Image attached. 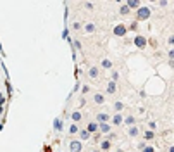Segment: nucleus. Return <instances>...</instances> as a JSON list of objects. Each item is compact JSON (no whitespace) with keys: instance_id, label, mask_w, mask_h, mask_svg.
Segmentation results:
<instances>
[{"instance_id":"nucleus-1","label":"nucleus","mask_w":174,"mask_h":152,"mask_svg":"<svg viewBox=\"0 0 174 152\" xmlns=\"http://www.w3.org/2000/svg\"><path fill=\"white\" fill-rule=\"evenodd\" d=\"M150 14H152V11H150L148 7H140V9H136V23H138V21H147V19L150 18Z\"/></svg>"},{"instance_id":"nucleus-2","label":"nucleus","mask_w":174,"mask_h":152,"mask_svg":"<svg viewBox=\"0 0 174 152\" xmlns=\"http://www.w3.org/2000/svg\"><path fill=\"white\" fill-rule=\"evenodd\" d=\"M133 43H135L138 49H147V38L145 37H141V35H138V37H135V40H133Z\"/></svg>"},{"instance_id":"nucleus-3","label":"nucleus","mask_w":174,"mask_h":152,"mask_svg":"<svg viewBox=\"0 0 174 152\" xmlns=\"http://www.w3.org/2000/svg\"><path fill=\"white\" fill-rule=\"evenodd\" d=\"M69 151L71 152H81L83 151V144L79 140H71L69 142Z\"/></svg>"},{"instance_id":"nucleus-4","label":"nucleus","mask_w":174,"mask_h":152,"mask_svg":"<svg viewBox=\"0 0 174 152\" xmlns=\"http://www.w3.org/2000/svg\"><path fill=\"white\" fill-rule=\"evenodd\" d=\"M126 33H128V28L124 24H117L116 28H114V35L116 37H124Z\"/></svg>"},{"instance_id":"nucleus-5","label":"nucleus","mask_w":174,"mask_h":152,"mask_svg":"<svg viewBox=\"0 0 174 152\" xmlns=\"http://www.w3.org/2000/svg\"><path fill=\"white\" fill-rule=\"evenodd\" d=\"M110 121V116L107 113H98L97 114V123L98 125H102V123H109Z\"/></svg>"},{"instance_id":"nucleus-6","label":"nucleus","mask_w":174,"mask_h":152,"mask_svg":"<svg viewBox=\"0 0 174 152\" xmlns=\"http://www.w3.org/2000/svg\"><path fill=\"white\" fill-rule=\"evenodd\" d=\"M85 130H86V132L90 133V135H93V133H97V132H98V123H97V121H95V123H88Z\"/></svg>"},{"instance_id":"nucleus-7","label":"nucleus","mask_w":174,"mask_h":152,"mask_svg":"<svg viewBox=\"0 0 174 152\" xmlns=\"http://www.w3.org/2000/svg\"><path fill=\"white\" fill-rule=\"evenodd\" d=\"M98 133H102V135L110 133V125H109V123H102V125H98Z\"/></svg>"},{"instance_id":"nucleus-8","label":"nucleus","mask_w":174,"mask_h":152,"mask_svg":"<svg viewBox=\"0 0 174 152\" xmlns=\"http://www.w3.org/2000/svg\"><path fill=\"white\" fill-rule=\"evenodd\" d=\"M122 119H124V118L121 116V113H119V114L116 113L112 118H110V123H112V125H116V126H119V125H122Z\"/></svg>"},{"instance_id":"nucleus-9","label":"nucleus","mask_w":174,"mask_h":152,"mask_svg":"<svg viewBox=\"0 0 174 152\" xmlns=\"http://www.w3.org/2000/svg\"><path fill=\"white\" fill-rule=\"evenodd\" d=\"M110 147H112V142H109V140H102V142H100V151L102 152L110 151Z\"/></svg>"},{"instance_id":"nucleus-10","label":"nucleus","mask_w":174,"mask_h":152,"mask_svg":"<svg viewBox=\"0 0 174 152\" xmlns=\"http://www.w3.org/2000/svg\"><path fill=\"white\" fill-rule=\"evenodd\" d=\"M93 102L98 104V106L105 104V95H103V94H95V95H93Z\"/></svg>"},{"instance_id":"nucleus-11","label":"nucleus","mask_w":174,"mask_h":152,"mask_svg":"<svg viewBox=\"0 0 174 152\" xmlns=\"http://www.w3.org/2000/svg\"><path fill=\"white\" fill-rule=\"evenodd\" d=\"M126 5L129 7V11H133V9H140V7H141V4H140L138 0H128V2H126Z\"/></svg>"},{"instance_id":"nucleus-12","label":"nucleus","mask_w":174,"mask_h":152,"mask_svg":"<svg viewBox=\"0 0 174 152\" xmlns=\"http://www.w3.org/2000/svg\"><path fill=\"white\" fill-rule=\"evenodd\" d=\"M98 75H100V69H98V68H90V69H88V76H90L92 80H97Z\"/></svg>"},{"instance_id":"nucleus-13","label":"nucleus","mask_w":174,"mask_h":152,"mask_svg":"<svg viewBox=\"0 0 174 152\" xmlns=\"http://www.w3.org/2000/svg\"><path fill=\"white\" fill-rule=\"evenodd\" d=\"M116 90H117L116 81H109V85H107V94H109V95H114V94H116Z\"/></svg>"},{"instance_id":"nucleus-14","label":"nucleus","mask_w":174,"mask_h":152,"mask_svg":"<svg viewBox=\"0 0 174 152\" xmlns=\"http://www.w3.org/2000/svg\"><path fill=\"white\" fill-rule=\"evenodd\" d=\"M78 135H79V142H85V140H88V138L92 137V135L86 132V130H79V132H78Z\"/></svg>"},{"instance_id":"nucleus-15","label":"nucleus","mask_w":174,"mask_h":152,"mask_svg":"<svg viewBox=\"0 0 174 152\" xmlns=\"http://www.w3.org/2000/svg\"><path fill=\"white\" fill-rule=\"evenodd\" d=\"M135 123H136L135 116H128V118L122 119V125H128V126H135Z\"/></svg>"},{"instance_id":"nucleus-16","label":"nucleus","mask_w":174,"mask_h":152,"mask_svg":"<svg viewBox=\"0 0 174 152\" xmlns=\"http://www.w3.org/2000/svg\"><path fill=\"white\" fill-rule=\"evenodd\" d=\"M129 12H131V11H129V7H128L126 4H122V5L119 7V14H121V16H129Z\"/></svg>"},{"instance_id":"nucleus-17","label":"nucleus","mask_w":174,"mask_h":152,"mask_svg":"<svg viewBox=\"0 0 174 152\" xmlns=\"http://www.w3.org/2000/svg\"><path fill=\"white\" fill-rule=\"evenodd\" d=\"M81 118H83V116H81V113H79V111H74V113L71 114V119H73V123H79V121H81Z\"/></svg>"},{"instance_id":"nucleus-18","label":"nucleus","mask_w":174,"mask_h":152,"mask_svg":"<svg viewBox=\"0 0 174 152\" xmlns=\"http://www.w3.org/2000/svg\"><path fill=\"white\" fill-rule=\"evenodd\" d=\"M128 135H129V137H133V138L140 135V130L136 128V125H135V126H129V130H128Z\"/></svg>"},{"instance_id":"nucleus-19","label":"nucleus","mask_w":174,"mask_h":152,"mask_svg":"<svg viewBox=\"0 0 174 152\" xmlns=\"http://www.w3.org/2000/svg\"><path fill=\"white\" fill-rule=\"evenodd\" d=\"M95 30H97V26H95L93 23H86V24H85V31H86V33H93Z\"/></svg>"},{"instance_id":"nucleus-20","label":"nucleus","mask_w":174,"mask_h":152,"mask_svg":"<svg viewBox=\"0 0 174 152\" xmlns=\"http://www.w3.org/2000/svg\"><path fill=\"white\" fill-rule=\"evenodd\" d=\"M79 132V126H78L76 123H71V126H69V135H76Z\"/></svg>"},{"instance_id":"nucleus-21","label":"nucleus","mask_w":174,"mask_h":152,"mask_svg":"<svg viewBox=\"0 0 174 152\" xmlns=\"http://www.w3.org/2000/svg\"><path fill=\"white\" fill-rule=\"evenodd\" d=\"M100 66H102V68H103V69H110V68H112V62H110V61H109V59H103V61H102V64H100Z\"/></svg>"},{"instance_id":"nucleus-22","label":"nucleus","mask_w":174,"mask_h":152,"mask_svg":"<svg viewBox=\"0 0 174 152\" xmlns=\"http://www.w3.org/2000/svg\"><path fill=\"white\" fill-rule=\"evenodd\" d=\"M54 128H55V132H62V121L59 118L54 121Z\"/></svg>"},{"instance_id":"nucleus-23","label":"nucleus","mask_w":174,"mask_h":152,"mask_svg":"<svg viewBox=\"0 0 174 152\" xmlns=\"http://www.w3.org/2000/svg\"><path fill=\"white\" fill-rule=\"evenodd\" d=\"M143 138H145V140H154V138H155V133L150 132V130H147V132H145V135H143Z\"/></svg>"},{"instance_id":"nucleus-24","label":"nucleus","mask_w":174,"mask_h":152,"mask_svg":"<svg viewBox=\"0 0 174 152\" xmlns=\"http://www.w3.org/2000/svg\"><path fill=\"white\" fill-rule=\"evenodd\" d=\"M122 109H124V104H122V102H116V104H114V111H116L117 114L121 113Z\"/></svg>"},{"instance_id":"nucleus-25","label":"nucleus","mask_w":174,"mask_h":152,"mask_svg":"<svg viewBox=\"0 0 174 152\" xmlns=\"http://www.w3.org/2000/svg\"><path fill=\"white\" fill-rule=\"evenodd\" d=\"M116 138H117V135L116 133H112V132L107 133V137H105V140H109V142H112V140H116Z\"/></svg>"},{"instance_id":"nucleus-26","label":"nucleus","mask_w":174,"mask_h":152,"mask_svg":"<svg viewBox=\"0 0 174 152\" xmlns=\"http://www.w3.org/2000/svg\"><path fill=\"white\" fill-rule=\"evenodd\" d=\"M81 28H83V24H81V23H78V21H76V23H73V30H76V31H78V30H81Z\"/></svg>"},{"instance_id":"nucleus-27","label":"nucleus","mask_w":174,"mask_h":152,"mask_svg":"<svg viewBox=\"0 0 174 152\" xmlns=\"http://www.w3.org/2000/svg\"><path fill=\"white\" fill-rule=\"evenodd\" d=\"M93 140H97V142H102V133H93Z\"/></svg>"},{"instance_id":"nucleus-28","label":"nucleus","mask_w":174,"mask_h":152,"mask_svg":"<svg viewBox=\"0 0 174 152\" xmlns=\"http://www.w3.org/2000/svg\"><path fill=\"white\" fill-rule=\"evenodd\" d=\"M148 128H150V132H154L155 128H157V123H155V121H150V123H148Z\"/></svg>"},{"instance_id":"nucleus-29","label":"nucleus","mask_w":174,"mask_h":152,"mask_svg":"<svg viewBox=\"0 0 174 152\" xmlns=\"http://www.w3.org/2000/svg\"><path fill=\"white\" fill-rule=\"evenodd\" d=\"M141 152H155V149L154 147H150V145H145V149H143Z\"/></svg>"},{"instance_id":"nucleus-30","label":"nucleus","mask_w":174,"mask_h":152,"mask_svg":"<svg viewBox=\"0 0 174 152\" xmlns=\"http://www.w3.org/2000/svg\"><path fill=\"white\" fill-rule=\"evenodd\" d=\"M129 30H133V31H136V30H138V23H131V24H129Z\"/></svg>"},{"instance_id":"nucleus-31","label":"nucleus","mask_w":174,"mask_h":152,"mask_svg":"<svg viewBox=\"0 0 174 152\" xmlns=\"http://www.w3.org/2000/svg\"><path fill=\"white\" fill-rule=\"evenodd\" d=\"M117 80H119V73L114 71V73H112V81H116V83H117Z\"/></svg>"},{"instance_id":"nucleus-32","label":"nucleus","mask_w":174,"mask_h":152,"mask_svg":"<svg viewBox=\"0 0 174 152\" xmlns=\"http://www.w3.org/2000/svg\"><path fill=\"white\" fill-rule=\"evenodd\" d=\"M167 57H169V61H173V59H174V50H173V49L167 52Z\"/></svg>"},{"instance_id":"nucleus-33","label":"nucleus","mask_w":174,"mask_h":152,"mask_svg":"<svg viewBox=\"0 0 174 152\" xmlns=\"http://www.w3.org/2000/svg\"><path fill=\"white\" fill-rule=\"evenodd\" d=\"M167 43H169L171 47H173V45H174V37H173V35H171V37L167 38Z\"/></svg>"},{"instance_id":"nucleus-34","label":"nucleus","mask_w":174,"mask_h":152,"mask_svg":"<svg viewBox=\"0 0 174 152\" xmlns=\"http://www.w3.org/2000/svg\"><path fill=\"white\" fill-rule=\"evenodd\" d=\"M74 47H76L78 50H79V49H81V42H79V40H76V42H74Z\"/></svg>"},{"instance_id":"nucleus-35","label":"nucleus","mask_w":174,"mask_h":152,"mask_svg":"<svg viewBox=\"0 0 174 152\" xmlns=\"http://www.w3.org/2000/svg\"><path fill=\"white\" fill-rule=\"evenodd\" d=\"M85 7H86V9H93V4H92V2H86Z\"/></svg>"},{"instance_id":"nucleus-36","label":"nucleus","mask_w":174,"mask_h":152,"mask_svg":"<svg viewBox=\"0 0 174 152\" xmlns=\"http://www.w3.org/2000/svg\"><path fill=\"white\" fill-rule=\"evenodd\" d=\"M167 152H174V147H169V149H167Z\"/></svg>"},{"instance_id":"nucleus-37","label":"nucleus","mask_w":174,"mask_h":152,"mask_svg":"<svg viewBox=\"0 0 174 152\" xmlns=\"http://www.w3.org/2000/svg\"><path fill=\"white\" fill-rule=\"evenodd\" d=\"M2 111H3V109H2V106H0V114H2Z\"/></svg>"},{"instance_id":"nucleus-38","label":"nucleus","mask_w":174,"mask_h":152,"mask_svg":"<svg viewBox=\"0 0 174 152\" xmlns=\"http://www.w3.org/2000/svg\"><path fill=\"white\" fill-rule=\"evenodd\" d=\"M92 152H100V151H92Z\"/></svg>"},{"instance_id":"nucleus-39","label":"nucleus","mask_w":174,"mask_h":152,"mask_svg":"<svg viewBox=\"0 0 174 152\" xmlns=\"http://www.w3.org/2000/svg\"><path fill=\"white\" fill-rule=\"evenodd\" d=\"M0 76H2V73H0Z\"/></svg>"}]
</instances>
